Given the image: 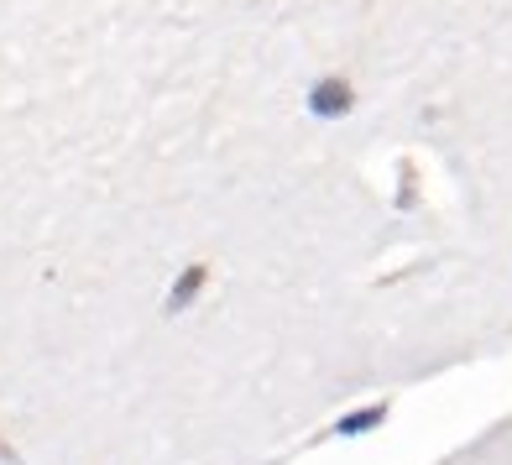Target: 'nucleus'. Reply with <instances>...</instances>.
<instances>
[{
  "label": "nucleus",
  "mask_w": 512,
  "mask_h": 465,
  "mask_svg": "<svg viewBox=\"0 0 512 465\" xmlns=\"http://www.w3.org/2000/svg\"><path fill=\"white\" fill-rule=\"evenodd\" d=\"M335 105L345 110V84L330 79V84H319V89H314V110H335Z\"/></svg>",
  "instance_id": "obj_2"
},
{
  "label": "nucleus",
  "mask_w": 512,
  "mask_h": 465,
  "mask_svg": "<svg viewBox=\"0 0 512 465\" xmlns=\"http://www.w3.org/2000/svg\"><path fill=\"white\" fill-rule=\"evenodd\" d=\"M204 288V267H189V272H183L178 277V288L168 293V309H189V298Z\"/></svg>",
  "instance_id": "obj_1"
}]
</instances>
